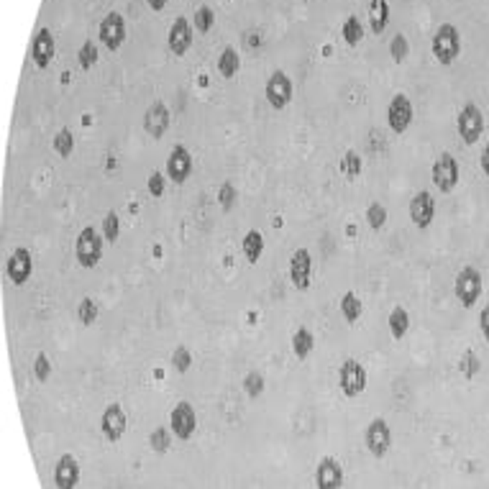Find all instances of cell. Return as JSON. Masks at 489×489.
<instances>
[{
    "mask_svg": "<svg viewBox=\"0 0 489 489\" xmlns=\"http://www.w3.org/2000/svg\"><path fill=\"white\" fill-rule=\"evenodd\" d=\"M103 238L93 226H85V228L77 233V241H75V256H77L79 267L95 269L103 259Z\"/></svg>",
    "mask_w": 489,
    "mask_h": 489,
    "instance_id": "cell-1",
    "label": "cell"
},
{
    "mask_svg": "<svg viewBox=\"0 0 489 489\" xmlns=\"http://www.w3.org/2000/svg\"><path fill=\"white\" fill-rule=\"evenodd\" d=\"M433 54L441 64H451L461 52V36H458V29L453 24H441L438 31L433 33Z\"/></svg>",
    "mask_w": 489,
    "mask_h": 489,
    "instance_id": "cell-2",
    "label": "cell"
},
{
    "mask_svg": "<svg viewBox=\"0 0 489 489\" xmlns=\"http://www.w3.org/2000/svg\"><path fill=\"white\" fill-rule=\"evenodd\" d=\"M453 292H456V300L464 305V308H474L476 300L481 295V274L476 267H464L456 274V282H453Z\"/></svg>",
    "mask_w": 489,
    "mask_h": 489,
    "instance_id": "cell-3",
    "label": "cell"
},
{
    "mask_svg": "<svg viewBox=\"0 0 489 489\" xmlns=\"http://www.w3.org/2000/svg\"><path fill=\"white\" fill-rule=\"evenodd\" d=\"M456 131H458V136H461V141L469 143V146L479 141V136L484 134V116H481L479 105L466 103L464 108L458 111Z\"/></svg>",
    "mask_w": 489,
    "mask_h": 489,
    "instance_id": "cell-4",
    "label": "cell"
},
{
    "mask_svg": "<svg viewBox=\"0 0 489 489\" xmlns=\"http://www.w3.org/2000/svg\"><path fill=\"white\" fill-rule=\"evenodd\" d=\"M339 387L346 397H359L366 389V369L359 359H346L339 369Z\"/></svg>",
    "mask_w": 489,
    "mask_h": 489,
    "instance_id": "cell-5",
    "label": "cell"
},
{
    "mask_svg": "<svg viewBox=\"0 0 489 489\" xmlns=\"http://www.w3.org/2000/svg\"><path fill=\"white\" fill-rule=\"evenodd\" d=\"M458 162L451 151H443L441 157L433 162V169H430V177H433V185L441 189L443 195H449L451 189L458 185Z\"/></svg>",
    "mask_w": 489,
    "mask_h": 489,
    "instance_id": "cell-6",
    "label": "cell"
},
{
    "mask_svg": "<svg viewBox=\"0 0 489 489\" xmlns=\"http://www.w3.org/2000/svg\"><path fill=\"white\" fill-rule=\"evenodd\" d=\"M364 443L374 458H385L387 451L392 449V430L385 418H374L364 430Z\"/></svg>",
    "mask_w": 489,
    "mask_h": 489,
    "instance_id": "cell-7",
    "label": "cell"
},
{
    "mask_svg": "<svg viewBox=\"0 0 489 489\" xmlns=\"http://www.w3.org/2000/svg\"><path fill=\"white\" fill-rule=\"evenodd\" d=\"M264 95H267L269 105L274 111H284L292 103V79L290 75H284L282 70H274L269 75L267 85H264Z\"/></svg>",
    "mask_w": 489,
    "mask_h": 489,
    "instance_id": "cell-8",
    "label": "cell"
},
{
    "mask_svg": "<svg viewBox=\"0 0 489 489\" xmlns=\"http://www.w3.org/2000/svg\"><path fill=\"white\" fill-rule=\"evenodd\" d=\"M412 118H415V111H412V100L408 95L397 93L392 98V103L387 108V126L392 128L395 134H405L410 128Z\"/></svg>",
    "mask_w": 489,
    "mask_h": 489,
    "instance_id": "cell-9",
    "label": "cell"
},
{
    "mask_svg": "<svg viewBox=\"0 0 489 489\" xmlns=\"http://www.w3.org/2000/svg\"><path fill=\"white\" fill-rule=\"evenodd\" d=\"M195 428H198V415H195V408L189 403H177L174 405L172 415H169V430H172L180 441H189L192 433H195Z\"/></svg>",
    "mask_w": 489,
    "mask_h": 489,
    "instance_id": "cell-10",
    "label": "cell"
},
{
    "mask_svg": "<svg viewBox=\"0 0 489 489\" xmlns=\"http://www.w3.org/2000/svg\"><path fill=\"white\" fill-rule=\"evenodd\" d=\"M100 41L105 44V49H111V52H118L123 47V41H126V18L111 10L108 16L100 21Z\"/></svg>",
    "mask_w": 489,
    "mask_h": 489,
    "instance_id": "cell-11",
    "label": "cell"
},
{
    "mask_svg": "<svg viewBox=\"0 0 489 489\" xmlns=\"http://www.w3.org/2000/svg\"><path fill=\"white\" fill-rule=\"evenodd\" d=\"M126 426H128L126 412H123V408L118 403H111L103 410V415H100V430H103L105 441L118 443L121 435L126 433Z\"/></svg>",
    "mask_w": 489,
    "mask_h": 489,
    "instance_id": "cell-12",
    "label": "cell"
},
{
    "mask_svg": "<svg viewBox=\"0 0 489 489\" xmlns=\"http://www.w3.org/2000/svg\"><path fill=\"white\" fill-rule=\"evenodd\" d=\"M346 481L343 466L333 456H323L316 466V487L318 489H341Z\"/></svg>",
    "mask_w": 489,
    "mask_h": 489,
    "instance_id": "cell-13",
    "label": "cell"
},
{
    "mask_svg": "<svg viewBox=\"0 0 489 489\" xmlns=\"http://www.w3.org/2000/svg\"><path fill=\"white\" fill-rule=\"evenodd\" d=\"M189 174H192V154L182 143H177L169 151V159H166V177L174 185H185L189 180Z\"/></svg>",
    "mask_w": 489,
    "mask_h": 489,
    "instance_id": "cell-14",
    "label": "cell"
},
{
    "mask_svg": "<svg viewBox=\"0 0 489 489\" xmlns=\"http://www.w3.org/2000/svg\"><path fill=\"white\" fill-rule=\"evenodd\" d=\"M33 272V261H31V251L26 246H18L16 251L8 256V264H6V274L16 287L29 282V277Z\"/></svg>",
    "mask_w": 489,
    "mask_h": 489,
    "instance_id": "cell-15",
    "label": "cell"
},
{
    "mask_svg": "<svg viewBox=\"0 0 489 489\" xmlns=\"http://www.w3.org/2000/svg\"><path fill=\"white\" fill-rule=\"evenodd\" d=\"M290 279L297 290H308L313 279V256L308 249H297L290 256Z\"/></svg>",
    "mask_w": 489,
    "mask_h": 489,
    "instance_id": "cell-16",
    "label": "cell"
},
{
    "mask_svg": "<svg viewBox=\"0 0 489 489\" xmlns=\"http://www.w3.org/2000/svg\"><path fill=\"white\" fill-rule=\"evenodd\" d=\"M56 54V41H54V33L49 31V29H39L36 36L31 41V59L33 64L39 67V70H47L52 59Z\"/></svg>",
    "mask_w": 489,
    "mask_h": 489,
    "instance_id": "cell-17",
    "label": "cell"
},
{
    "mask_svg": "<svg viewBox=\"0 0 489 489\" xmlns=\"http://www.w3.org/2000/svg\"><path fill=\"white\" fill-rule=\"evenodd\" d=\"M169 123H172V116H169V108L164 103H151L143 113V131L151 139H162L169 131Z\"/></svg>",
    "mask_w": 489,
    "mask_h": 489,
    "instance_id": "cell-18",
    "label": "cell"
},
{
    "mask_svg": "<svg viewBox=\"0 0 489 489\" xmlns=\"http://www.w3.org/2000/svg\"><path fill=\"white\" fill-rule=\"evenodd\" d=\"M410 218L418 228H428L435 218V200L428 189H420L415 192L410 200Z\"/></svg>",
    "mask_w": 489,
    "mask_h": 489,
    "instance_id": "cell-19",
    "label": "cell"
},
{
    "mask_svg": "<svg viewBox=\"0 0 489 489\" xmlns=\"http://www.w3.org/2000/svg\"><path fill=\"white\" fill-rule=\"evenodd\" d=\"M166 41H169V52L174 56H185L189 52V47H192V24L185 16L174 18Z\"/></svg>",
    "mask_w": 489,
    "mask_h": 489,
    "instance_id": "cell-20",
    "label": "cell"
},
{
    "mask_svg": "<svg viewBox=\"0 0 489 489\" xmlns=\"http://www.w3.org/2000/svg\"><path fill=\"white\" fill-rule=\"evenodd\" d=\"M56 489H75L79 484V464L72 453H62L54 466Z\"/></svg>",
    "mask_w": 489,
    "mask_h": 489,
    "instance_id": "cell-21",
    "label": "cell"
},
{
    "mask_svg": "<svg viewBox=\"0 0 489 489\" xmlns=\"http://www.w3.org/2000/svg\"><path fill=\"white\" fill-rule=\"evenodd\" d=\"M389 24V3L387 0H369V29L374 33H385Z\"/></svg>",
    "mask_w": 489,
    "mask_h": 489,
    "instance_id": "cell-22",
    "label": "cell"
},
{
    "mask_svg": "<svg viewBox=\"0 0 489 489\" xmlns=\"http://www.w3.org/2000/svg\"><path fill=\"white\" fill-rule=\"evenodd\" d=\"M218 75H221L223 79H231L236 77L238 70H241V59H238V52L233 47H226L221 52V56H218Z\"/></svg>",
    "mask_w": 489,
    "mask_h": 489,
    "instance_id": "cell-23",
    "label": "cell"
},
{
    "mask_svg": "<svg viewBox=\"0 0 489 489\" xmlns=\"http://www.w3.org/2000/svg\"><path fill=\"white\" fill-rule=\"evenodd\" d=\"M387 325H389V333H392V339L395 341H403L408 336V328H410V316H408V310L405 308H392L389 318H387Z\"/></svg>",
    "mask_w": 489,
    "mask_h": 489,
    "instance_id": "cell-24",
    "label": "cell"
},
{
    "mask_svg": "<svg viewBox=\"0 0 489 489\" xmlns=\"http://www.w3.org/2000/svg\"><path fill=\"white\" fill-rule=\"evenodd\" d=\"M313 348H316V339H313V333L308 328H297V331L292 333V351H295V356L300 362H305L313 354Z\"/></svg>",
    "mask_w": 489,
    "mask_h": 489,
    "instance_id": "cell-25",
    "label": "cell"
},
{
    "mask_svg": "<svg viewBox=\"0 0 489 489\" xmlns=\"http://www.w3.org/2000/svg\"><path fill=\"white\" fill-rule=\"evenodd\" d=\"M241 246H244V256L249 259V264H256L261 259V254H264V236L259 231H249Z\"/></svg>",
    "mask_w": 489,
    "mask_h": 489,
    "instance_id": "cell-26",
    "label": "cell"
},
{
    "mask_svg": "<svg viewBox=\"0 0 489 489\" xmlns=\"http://www.w3.org/2000/svg\"><path fill=\"white\" fill-rule=\"evenodd\" d=\"M364 313V302L359 300V295L356 292H346L343 297H341V316L346 318V323H356Z\"/></svg>",
    "mask_w": 489,
    "mask_h": 489,
    "instance_id": "cell-27",
    "label": "cell"
},
{
    "mask_svg": "<svg viewBox=\"0 0 489 489\" xmlns=\"http://www.w3.org/2000/svg\"><path fill=\"white\" fill-rule=\"evenodd\" d=\"M341 33H343V41H346L348 47H359V41L364 39L362 21H359L356 16H348L346 21H343V29H341Z\"/></svg>",
    "mask_w": 489,
    "mask_h": 489,
    "instance_id": "cell-28",
    "label": "cell"
},
{
    "mask_svg": "<svg viewBox=\"0 0 489 489\" xmlns=\"http://www.w3.org/2000/svg\"><path fill=\"white\" fill-rule=\"evenodd\" d=\"M100 233L105 236L108 244H116V241L121 238V215L116 213V210L105 213L103 223H100Z\"/></svg>",
    "mask_w": 489,
    "mask_h": 489,
    "instance_id": "cell-29",
    "label": "cell"
},
{
    "mask_svg": "<svg viewBox=\"0 0 489 489\" xmlns=\"http://www.w3.org/2000/svg\"><path fill=\"white\" fill-rule=\"evenodd\" d=\"M100 316V305L93 300V297H82L77 305V320L82 325H93Z\"/></svg>",
    "mask_w": 489,
    "mask_h": 489,
    "instance_id": "cell-30",
    "label": "cell"
},
{
    "mask_svg": "<svg viewBox=\"0 0 489 489\" xmlns=\"http://www.w3.org/2000/svg\"><path fill=\"white\" fill-rule=\"evenodd\" d=\"M149 446L151 451H157V453H166L169 446H172V430H166V428H154L149 435Z\"/></svg>",
    "mask_w": 489,
    "mask_h": 489,
    "instance_id": "cell-31",
    "label": "cell"
},
{
    "mask_svg": "<svg viewBox=\"0 0 489 489\" xmlns=\"http://www.w3.org/2000/svg\"><path fill=\"white\" fill-rule=\"evenodd\" d=\"M458 369H461V374H464L466 379H474L476 374H479V369H481L479 356L474 354L472 348H469V351H464V354H461V359H458Z\"/></svg>",
    "mask_w": 489,
    "mask_h": 489,
    "instance_id": "cell-32",
    "label": "cell"
},
{
    "mask_svg": "<svg viewBox=\"0 0 489 489\" xmlns=\"http://www.w3.org/2000/svg\"><path fill=\"white\" fill-rule=\"evenodd\" d=\"M362 169H364L362 157H359L356 151H346V154H343V159H341V172L346 174L348 180H354V177H359V174H362Z\"/></svg>",
    "mask_w": 489,
    "mask_h": 489,
    "instance_id": "cell-33",
    "label": "cell"
},
{
    "mask_svg": "<svg viewBox=\"0 0 489 489\" xmlns=\"http://www.w3.org/2000/svg\"><path fill=\"white\" fill-rule=\"evenodd\" d=\"M54 151L59 154L62 159H67L72 154V149H75V136H72V131L70 128H62L59 134L54 136Z\"/></svg>",
    "mask_w": 489,
    "mask_h": 489,
    "instance_id": "cell-34",
    "label": "cell"
},
{
    "mask_svg": "<svg viewBox=\"0 0 489 489\" xmlns=\"http://www.w3.org/2000/svg\"><path fill=\"white\" fill-rule=\"evenodd\" d=\"M98 56H100L98 54V44H95V41H85L77 52V62L82 70H93L95 62H98Z\"/></svg>",
    "mask_w": 489,
    "mask_h": 489,
    "instance_id": "cell-35",
    "label": "cell"
},
{
    "mask_svg": "<svg viewBox=\"0 0 489 489\" xmlns=\"http://www.w3.org/2000/svg\"><path fill=\"white\" fill-rule=\"evenodd\" d=\"M195 29H198L200 33H208L210 29H213V24H215V13H213V8H208V6H200L198 10H195Z\"/></svg>",
    "mask_w": 489,
    "mask_h": 489,
    "instance_id": "cell-36",
    "label": "cell"
},
{
    "mask_svg": "<svg viewBox=\"0 0 489 489\" xmlns=\"http://www.w3.org/2000/svg\"><path fill=\"white\" fill-rule=\"evenodd\" d=\"M366 223H369V226H371L374 231L385 228V223H387V208L382 205V203H371V205L366 208Z\"/></svg>",
    "mask_w": 489,
    "mask_h": 489,
    "instance_id": "cell-37",
    "label": "cell"
},
{
    "mask_svg": "<svg viewBox=\"0 0 489 489\" xmlns=\"http://www.w3.org/2000/svg\"><path fill=\"white\" fill-rule=\"evenodd\" d=\"M244 389L249 397H259L261 392H264V374L256 369L249 371V374L244 377Z\"/></svg>",
    "mask_w": 489,
    "mask_h": 489,
    "instance_id": "cell-38",
    "label": "cell"
},
{
    "mask_svg": "<svg viewBox=\"0 0 489 489\" xmlns=\"http://www.w3.org/2000/svg\"><path fill=\"white\" fill-rule=\"evenodd\" d=\"M172 366L180 374H185V371L192 366V354H189V348H185V346H177L174 348V354H172Z\"/></svg>",
    "mask_w": 489,
    "mask_h": 489,
    "instance_id": "cell-39",
    "label": "cell"
},
{
    "mask_svg": "<svg viewBox=\"0 0 489 489\" xmlns=\"http://www.w3.org/2000/svg\"><path fill=\"white\" fill-rule=\"evenodd\" d=\"M408 52H410V44H408V39H405L403 33H397L395 39L389 41V56H392L395 62H403L405 56H408Z\"/></svg>",
    "mask_w": 489,
    "mask_h": 489,
    "instance_id": "cell-40",
    "label": "cell"
},
{
    "mask_svg": "<svg viewBox=\"0 0 489 489\" xmlns=\"http://www.w3.org/2000/svg\"><path fill=\"white\" fill-rule=\"evenodd\" d=\"M218 203H221L223 210H231L236 205V187L231 182H223L221 189H218Z\"/></svg>",
    "mask_w": 489,
    "mask_h": 489,
    "instance_id": "cell-41",
    "label": "cell"
},
{
    "mask_svg": "<svg viewBox=\"0 0 489 489\" xmlns=\"http://www.w3.org/2000/svg\"><path fill=\"white\" fill-rule=\"evenodd\" d=\"M146 185H149V195L151 198H162V195H164V187H166V180H164V174L159 172H151L149 174V182H146Z\"/></svg>",
    "mask_w": 489,
    "mask_h": 489,
    "instance_id": "cell-42",
    "label": "cell"
},
{
    "mask_svg": "<svg viewBox=\"0 0 489 489\" xmlns=\"http://www.w3.org/2000/svg\"><path fill=\"white\" fill-rule=\"evenodd\" d=\"M49 374H52V364H49V356L47 354H39V356H36V362H33V377L39 379V382H47Z\"/></svg>",
    "mask_w": 489,
    "mask_h": 489,
    "instance_id": "cell-43",
    "label": "cell"
},
{
    "mask_svg": "<svg viewBox=\"0 0 489 489\" xmlns=\"http://www.w3.org/2000/svg\"><path fill=\"white\" fill-rule=\"evenodd\" d=\"M479 328H481V336H484V341L489 343V302L481 308L479 313Z\"/></svg>",
    "mask_w": 489,
    "mask_h": 489,
    "instance_id": "cell-44",
    "label": "cell"
},
{
    "mask_svg": "<svg viewBox=\"0 0 489 489\" xmlns=\"http://www.w3.org/2000/svg\"><path fill=\"white\" fill-rule=\"evenodd\" d=\"M479 164H481V172H484V177H489V143H484V149H481Z\"/></svg>",
    "mask_w": 489,
    "mask_h": 489,
    "instance_id": "cell-45",
    "label": "cell"
},
{
    "mask_svg": "<svg viewBox=\"0 0 489 489\" xmlns=\"http://www.w3.org/2000/svg\"><path fill=\"white\" fill-rule=\"evenodd\" d=\"M146 3H149L151 10H164V6L169 3V0H146Z\"/></svg>",
    "mask_w": 489,
    "mask_h": 489,
    "instance_id": "cell-46",
    "label": "cell"
}]
</instances>
